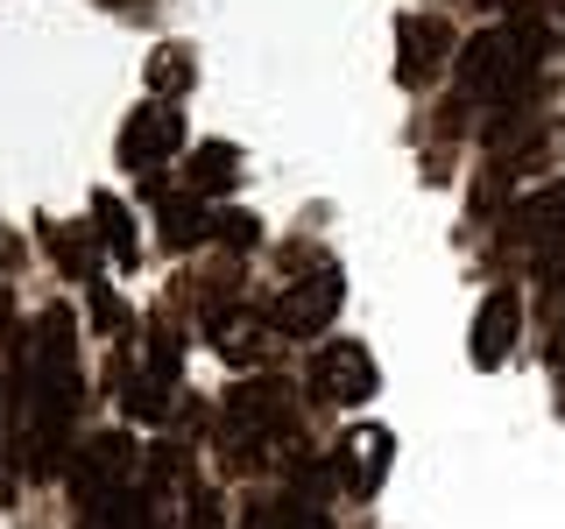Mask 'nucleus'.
<instances>
[{
	"mask_svg": "<svg viewBox=\"0 0 565 529\" xmlns=\"http://www.w3.org/2000/svg\"><path fill=\"white\" fill-rule=\"evenodd\" d=\"M135 487V445L120 431H99L85 438V452L71 458V494H78V508H99L114 501V494Z\"/></svg>",
	"mask_w": 565,
	"mask_h": 529,
	"instance_id": "f257e3e1",
	"label": "nucleus"
},
{
	"mask_svg": "<svg viewBox=\"0 0 565 529\" xmlns=\"http://www.w3.org/2000/svg\"><path fill=\"white\" fill-rule=\"evenodd\" d=\"M177 149H184V114H177L170 99H141L128 114V128H120V163L141 170V176H156Z\"/></svg>",
	"mask_w": 565,
	"mask_h": 529,
	"instance_id": "f03ea898",
	"label": "nucleus"
},
{
	"mask_svg": "<svg viewBox=\"0 0 565 529\" xmlns=\"http://www.w3.org/2000/svg\"><path fill=\"white\" fill-rule=\"evenodd\" d=\"M340 296H347L340 269H318L311 282L282 290V304L269 311V332H282V339H326V325L340 317Z\"/></svg>",
	"mask_w": 565,
	"mask_h": 529,
	"instance_id": "7ed1b4c3",
	"label": "nucleus"
},
{
	"mask_svg": "<svg viewBox=\"0 0 565 529\" xmlns=\"http://www.w3.org/2000/svg\"><path fill=\"white\" fill-rule=\"evenodd\" d=\"M446 57H452V22H438V14H396V78L411 93H424Z\"/></svg>",
	"mask_w": 565,
	"mask_h": 529,
	"instance_id": "20e7f679",
	"label": "nucleus"
},
{
	"mask_svg": "<svg viewBox=\"0 0 565 529\" xmlns=\"http://www.w3.org/2000/svg\"><path fill=\"white\" fill-rule=\"evenodd\" d=\"M375 360H367V346H353V339H340V346H318V360H311V388L326 402H340V410H361L367 396H375Z\"/></svg>",
	"mask_w": 565,
	"mask_h": 529,
	"instance_id": "39448f33",
	"label": "nucleus"
},
{
	"mask_svg": "<svg viewBox=\"0 0 565 529\" xmlns=\"http://www.w3.org/2000/svg\"><path fill=\"white\" fill-rule=\"evenodd\" d=\"M516 332H523V304H516V290H488L481 296V311H473V367H502L509 360V346H516Z\"/></svg>",
	"mask_w": 565,
	"mask_h": 529,
	"instance_id": "423d86ee",
	"label": "nucleus"
},
{
	"mask_svg": "<svg viewBox=\"0 0 565 529\" xmlns=\"http://www.w3.org/2000/svg\"><path fill=\"white\" fill-rule=\"evenodd\" d=\"M156 240L170 247V255H191L199 240H212V212L199 191H170L163 205H156Z\"/></svg>",
	"mask_w": 565,
	"mask_h": 529,
	"instance_id": "0eeeda50",
	"label": "nucleus"
},
{
	"mask_svg": "<svg viewBox=\"0 0 565 529\" xmlns=\"http://www.w3.org/2000/svg\"><path fill=\"white\" fill-rule=\"evenodd\" d=\"M170 375H156V367H120V410L135 423H170Z\"/></svg>",
	"mask_w": 565,
	"mask_h": 529,
	"instance_id": "6e6552de",
	"label": "nucleus"
},
{
	"mask_svg": "<svg viewBox=\"0 0 565 529\" xmlns=\"http://www.w3.org/2000/svg\"><path fill=\"white\" fill-rule=\"evenodd\" d=\"M43 240H50V261H57L64 276H78V282H99V234H85V226H50L43 219Z\"/></svg>",
	"mask_w": 565,
	"mask_h": 529,
	"instance_id": "1a4fd4ad",
	"label": "nucleus"
},
{
	"mask_svg": "<svg viewBox=\"0 0 565 529\" xmlns=\"http://www.w3.org/2000/svg\"><path fill=\"white\" fill-rule=\"evenodd\" d=\"M234 176H241V149H226V141H205V149L191 155V184H184V191H199V198H220Z\"/></svg>",
	"mask_w": 565,
	"mask_h": 529,
	"instance_id": "9d476101",
	"label": "nucleus"
},
{
	"mask_svg": "<svg viewBox=\"0 0 565 529\" xmlns=\"http://www.w3.org/2000/svg\"><path fill=\"white\" fill-rule=\"evenodd\" d=\"M93 234H99V247H106V255H120V261L135 255V219H128V205H114L106 191L93 198Z\"/></svg>",
	"mask_w": 565,
	"mask_h": 529,
	"instance_id": "9b49d317",
	"label": "nucleus"
},
{
	"mask_svg": "<svg viewBox=\"0 0 565 529\" xmlns=\"http://www.w3.org/2000/svg\"><path fill=\"white\" fill-rule=\"evenodd\" d=\"M269 529H340L326 501H297V494H276L269 501Z\"/></svg>",
	"mask_w": 565,
	"mask_h": 529,
	"instance_id": "f8f14e48",
	"label": "nucleus"
},
{
	"mask_svg": "<svg viewBox=\"0 0 565 529\" xmlns=\"http://www.w3.org/2000/svg\"><path fill=\"white\" fill-rule=\"evenodd\" d=\"M149 85H156V99H163V93H184V85H191V50L184 43H177V50H156V57H149Z\"/></svg>",
	"mask_w": 565,
	"mask_h": 529,
	"instance_id": "ddd939ff",
	"label": "nucleus"
},
{
	"mask_svg": "<svg viewBox=\"0 0 565 529\" xmlns=\"http://www.w3.org/2000/svg\"><path fill=\"white\" fill-rule=\"evenodd\" d=\"M93 325L106 332V339H120V332H135V311H128V296H114L106 282H93Z\"/></svg>",
	"mask_w": 565,
	"mask_h": 529,
	"instance_id": "4468645a",
	"label": "nucleus"
},
{
	"mask_svg": "<svg viewBox=\"0 0 565 529\" xmlns=\"http://www.w3.org/2000/svg\"><path fill=\"white\" fill-rule=\"evenodd\" d=\"M212 240H241V247H255V240H262L255 212H212Z\"/></svg>",
	"mask_w": 565,
	"mask_h": 529,
	"instance_id": "2eb2a0df",
	"label": "nucleus"
},
{
	"mask_svg": "<svg viewBox=\"0 0 565 529\" xmlns=\"http://www.w3.org/2000/svg\"><path fill=\"white\" fill-rule=\"evenodd\" d=\"M177 353H184V346H177V332L170 325H149V360H141V367H156V375L177 381Z\"/></svg>",
	"mask_w": 565,
	"mask_h": 529,
	"instance_id": "dca6fc26",
	"label": "nucleus"
},
{
	"mask_svg": "<svg viewBox=\"0 0 565 529\" xmlns=\"http://www.w3.org/2000/svg\"><path fill=\"white\" fill-rule=\"evenodd\" d=\"M467 8H502V14L516 8V14H523V0H467Z\"/></svg>",
	"mask_w": 565,
	"mask_h": 529,
	"instance_id": "f3484780",
	"label": "nucleus"
},
{
	"mask_svg": "<svg viewBox=\"0 0 565 529\" xmlns=\"http://www.w3.org/2000/svg\"><path fill=\"white\" fill-rule=\"evenodd\" d=\"M544 14H552V22H565V0H544Z\"/></svg>",
	"mask_w": 565,
	"mask_h": 529,
	"instance_id": "a211bd4d",
	"label": "nucleus"
}]
</instances>
